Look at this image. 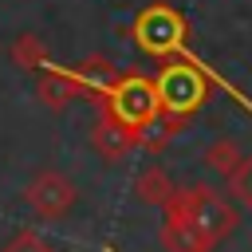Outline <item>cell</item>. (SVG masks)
I'll list each match as a JSON object with an SVG mask.
<instances>
[{
	"label": "cell",
	"mask_w": 252,
	"mask_h": 252,
	"mask_svg": "<svg viewBox=\"0 0 252 252\" xmlns=\"http://www.w3.org/2000/svg\"><path fill=\"white\" fill-rule=\"evenodd\" d=\"M94 110L118 118V122L130 126V130H142V126L154 122L158 110H161V106H158V91H154V75H146V71H122V67H118L114 83H110L106 94L94 102Z\"/></svg>",
	"instance_id": "277c9868"
},
{
	"label": "cell",
	"mask_w": 252,
	"mask_h": 252,
	"mask_svg": "<svg viewBox=\"0 0 252 252\" xmlns=\"http://www.w3.org/2000/svg\"><path fill=\"white\" fill-rule=\"evenodd\" d=\"M224 181H228V197H232L240 209H248V213H252V154H248V158H240V161H236V169H232Z\"/></svg>",
	"instance_id": "5bb4252c"
},
{
	"label": "cell",
	"mask_w": 252,
	"mask_h": 252,
	"mask_svg": "<svg viewBox=\"0 0 252 252\" xmlns=\"http://www.w3.org/2000/svg\"><path fill=\"white\" fill-rule=\"evenodd\" d=\"M130 39H134V47H138L142 55H150V59L161 63V59H173V55H185V51H189L193 28H189V20H185L173 4L154 0V4H146V8L134 16Z\"/></svg>",
	"instance_id": "7a4b0ae2"
},
{
	"label": "cell",
	"mask_w": 252,
	"mask_h": 252,
	"mask_svg": "<svg viewBox=\"0 0 252 252\" xmlns=\"http://www.w3.org/2000/svg\"><path fill=\"white\" fill-rule=\"evenodd\" d=\"M75 197H79L75 181H71L67 173H59V169H35L32 181L24 185V205H28L39 220H63V217L71 213Z\"/></svg>",
	"instance_id": "5b68a950"
},
{
	"label": "cell",
	"mask_w": 252,
	"mask_h": 252,
	"mask_svg": "<svg viewBox=\"0 0 252 252\" xmlns=\"http://www.w3.org/2000/svg\"><path fill=\"white\" fill-rule=\"evenodd\" d=\"M35 98H39L43 110L63 114V110L79 98V87H75V79H71L67 67H55V63H51V67L39 71V79H35Z\"/></svg>",
	"instance_id": "52a82bcc"
},
{
	"label": "cell",
	"mask_w": 252,
	"mask_h": 252,
	"mask_svg": "<svg viewBox=\"0 0 252 252\" xmlns=\"http://www.w3.org/2000/svg\"><path fill=\"white\" fill-rule=\"evenodd\" d=\"M213 87L232 91V87H228L205 59H197L193 51L173 55V59H161V67L154 71V91H158V106H161V114L181 118V122H189V118L213 98ZM232 94H236V91H232ZM240 102L252 110L248 98H240Z\"/></svg>",
	"instance_id": "6da1fadb"
},
{
	"label": "cell",
	"mask_w": 252,
	"mask_h": 252,
	"mask_svg": "<svg viewBox=\"0 0 252 252\" xmlns=\"http://www.w3.org/2000/svg\"><path fill=\"white\" fill-rule=\"evenodd\" d=\"M240 158H244V154H240L236 138H217V142L205 146V165H209L213 173H220V177H228V173L236 169Z\"/></svg>",
	"instance_id": "4fadbf2b"
},
{
	"label": "cell",
	"mask_w": 252,
	"mask_h": 252,
	"mask_svg": "<svg viewBox=\"0 0 252 252\" xmlns=\"http://www.w3.org/2000/svg\"><path fill=\"white\" fill-rule=\"evenodd\" d=\"M67 71H71V79L79 87V98H87V102H98L106 94V87L114 83V75H118V67L106 55H87L83 63H75Z\"/></svg>",
	"instance_id": "9c48e42d"
},
{
	"label": "cell",
	"mask_w": 252,
	"mask_h": 252,
	"mask_svg": "<svg viewBox=\"0 0 252 252\" xmlns=\"http://www.w3.org/2000/svg\"><path fill=\"white\" fill-rule=\"evenodd\" d=\"M185 130V122L181 118H169V114H161L158 110V118L154 122H146L142 130H138V150H146V154H161L177 134Z\"/></svg>",
	"instance_id": "7c38bea8"
},
{
	"label": "cell",
	"mask_w": 252,
	"mask_h": 252,
	"mask_svg": "<svg viewBox=\"0 0 252 252\" xmlns=\"http://www.w3.org/2000/svg\"><path fill=\"white\" fill-rule=\"evenodd\" d=\"M165 217H161V228H158V244H161V252H213L217 244H209L181 213H173V209H161Z\"/></svg>",
	"instance_id": "ba28073f"
},
{
	"label": "cell",
	"mask_w": 252,
	"mask_h": 252,
	"mask_svg": "<svg viewBox=\"0 0 252 252\" xmlns=\"http://www.w3.org/2000/svg\"><path fill=\"white\" fill-rule=\"evenodd\" d=\"M173 193H177V185H173V177H169L161 165H146V169L134 177V197H138L142 205H150V209H161Z\"/></svg>",
	"instance_id": "8fae6325"
},
{
	"label": "cell",
	"mask_w": 252,
	"mask_h": 252,
	"mask_svg": "<svg viewBox=\"0 0 252 252\" xmlns=\"http://www.w3.org/2000/svg\"><path fill=\"white\" fill-rule=\"evenodd\" d=\"M8 59H12L20 71H28V75H39V71L51 67V51H47V43H43L35 32L16 35V39L8 43Z\"/></svg>",
	"instance_id": "30bf717a"
},
{
	"label": "cell",
	"mask_w": 252,
	"mask_h": 252,
	"mask_svg": "<svg viewBox=\"0 0 252 252\" xmlns=\"http://www.w3.org/2000/svg\"><path fill=\"white\" fill-rule=\"evenodd\" d=\"M91 146H94V154L102 161H126L138 150V130L122 126L110 114H98L94 118V130H91Z\"/></svg>",
	"instance_id": "8992f818"
},
{
	"label": "cell",
	"mask_w": 252,
	"mask_h": 252,
	"mask_svg": "<svg viewBox=\"0 0 252 252\" xmlns=\"http://www.w3.org/2000/svg\"><path fill=\"white\" fill-rule=\"evenodd\" d=\"M4 252H51V244H47L35 228H20V232L4 244Z\"/></svg>",
	"instance_id": "9a60e30c"
},
{
	"label": "cell",
	"mask_w": 252,
	"mask_h": 252,
	"mask_svg": "<svg viewBox=\"0 0 252 252\" xmlns=\"http://www.w3.org/2000/svg\"><path fill=\"white\" fill-rule=\"evenodd\" d=\"M161 209L181 213V217H185L209 244H220V240L240 224L232 197H224V193L213 189V185H189V189H177Z\"/></svg>",
	"instance_id": "3957f363"
}]
</instances>
